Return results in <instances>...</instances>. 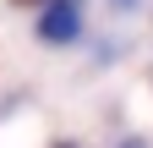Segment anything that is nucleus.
I'll use <instances>...</instances> for the list:
<instances>
[{
    "label": "nucleus",
    "mask_w": 153,
    "mask_h": 148,
    "mask_svg": "<svg viewBox=\"0 0 153 148\" xmlns=\"http://www.w3.org/2000/svg\"><path fill=\"white\" fill-rule=\"evenodd\" d=\"M60 148H76V143H60Z\"/></svg>",
    "instance_id": "4"
},
{
    "label": "nucleus",
    "mask_w": 153,
    "mask_h": 148,
    "mask_svg": "<svg viewBox=\"0 0 153 148\" xmlns=\"http://www.w3.org/2000/svg\"><path fill=\"white\" fill-rule=\"evenodd\" d=\"M126 148H142V143H126Z\"/></svg>",
    "instance_id": "3"
},
{
    "label": "nucleus",
    "mask_w": 153,
    "mask_h": 148,
    "mask_svg": "<svg viewBox=\"0 0 153 148\" xmlns=\"http://www.w3.org/2000/svg\"><path fill=\"white\" fill-rule=\"evenodd\" d=\"M76 6H82V0H76Z\"/></svg>",
    "instance_id": "5"
},
{
    "label": "nucleus",
    "mask_w": 153,
    "mask_h": 148,
    "mask_svg": "<svg viewBox=\"0 0 153 148\" xmlns=\"http://www.w3.org/2000/svg\"><path fill=\"white\" fill-rule=\"evenodd\" d=\"M11 6H38V0H11Z\"/></svg>",
    "instance_id": "2"
},
{
    "label": "nucleus",
    "mask_w": 153,
    "mask_h": 148,
    "mask_svg": "<svg viewBox=\"0 0 153 148\" xmlns=\"http://www.w3.org/2000/svg\"><path fill=\"white\" fill-rule=\"evenodd\" d=\"M76 33H82V6H76V0H44L38 39H44V44H71Z\"/></svg>",
    "instance_id": "1"
}]
</instances>
